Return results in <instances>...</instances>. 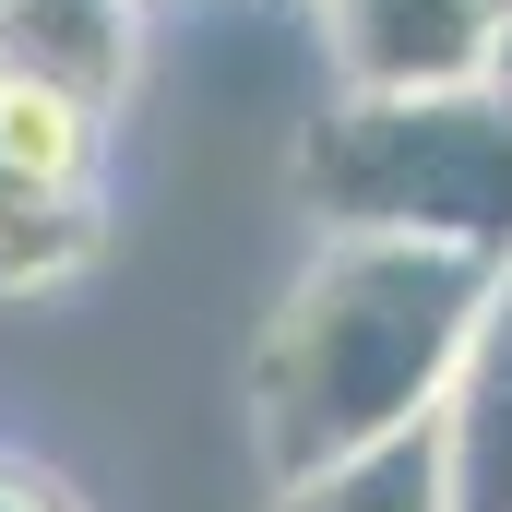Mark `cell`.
<instances>
[{"instance_id":"cell-4","label":"cell","mask_w":512,"mask_h":512,"mask_svg":"<svg viewBox=\"0 0 512 512\" xmlns=\"http://www.w3.org/2000/svg\"><path fill=\"white\" fill-rule=\"evenodd\" d=\"M429 453H441V512H512V262H489L465 346L429 393Z\"/></svg>"},{"instance_id":"cell-9","label":"cell","mask_w":512,"mask_h":512,"mask_svg":"<svg viewBox=\"0 0 512 512\" xmlns=\"http://www.w3.org/2000/svg\"><path fill=\"white\" fill-rule=\"evenodd\" d=\"M0 512H84V489L36 453H0Z\"/></svg>"},{"instance_id":"cell-1","label":"cell","mask_w":512,"mask_h":512,"mask_svg":"<svg viewBox=\"0 0 512 512\" xmlns=\"http://www.w3.org/2000/svg\"><path fill=\"white\" fill-rule=\"evenodd\" d=\"M489 262L429 251V239H358L322 227V251L286 274L274 322L251 346V429L274 477H310L334 453H370L429 417V393L465 346Z\"/></svg>"},{"instance_id":"cell-3","label":"cell","mask_w":512,"mask_h":512,"mask_svg":"<svg viewBox=\"0 0 512 512\" xmlns=\"http://www.w3.org/2000/svg\"><path fill=\"white\" fill-rule=\"evenodd\" d=\"M334 96H429V84H477L501 0H310Z\"/></svg>"},{"instance_id":"cell-2","label":"cell","mask_w":512,"mask_h":512,"mask_svg":"<svg viewBox=\"0 0 512 512\" xmlns=\"http://www.w3.org/2000/svg\"><path fill=\"white\" fill-rule=\"evenodd\" d=\"M298 203L358 239H429L465 262H512V108L489 84L334 96L298 143Z\"/></svg>"},{"instance_id":"cell-5","label":"cell","mask_w":512,"mask_h":512,"mask_svg":"<svg viewBox=\"0 0 512 512\" xmlns=\"http://www.w3.org/2000/svg\"><path fill=\"white\" fill-rule=\"evenodd\" d=\"M0 84H48L120 120L143 84V0H0Z\"/></svg>"},{"instance_id":"cell-7","label":"cell","mask_w":512,"mask_h":512,"mask_svg":"<svg viewBox=\"0 0 512 512\" xmlns=\"http://www.w3.org/2000/svg\"><path fill=\"white\" fill-rule=\"evenodd\" d=\"M274 512H441V453H429V417L393 429L370 453H334L310 477H274Z\"/></svg>"},{"instance_id":"cell-8","label":"cell","mask_w":512,"mask_h":512,"mask_svg":"<svg viewBox=\"0 0 512 512\" xmlns=\"http://www.w3.org/2000/svg\"><path fill=\"white\" fill-rule=\"evenodd\" d=\"M0 167H36V179H96L108 167V120L48 96V84H0Z\"/></svg>"},{"instance_id":"cell-6","label":"cell","mask_w":512,"mask_h":512,"mask_svg":"<svg viewBox=\"0 0 512 512\" xmlns=\"http://www.w3.org/2000/svg\"><path fill=\"white\" fill-rule=\"evenodd\" d=\"M96 251H108V191L96 179L0 167V298H48V286L96 274Z\"/></svg>"},{"instance_id":"cell-10","label":"cell","mask_w":512,"mask_h":512,"mask_svg":"<svg viewBox=\"0 0 512 512\" xmlns=\"http://www.w3.org/2000/svg\"><path fill=\"white\" fill-rule=\"evenodd\" d=\"M477 84H489V96L512 108V0H501V36H489V72H477Z\"/></svg>"}]
</instances>
